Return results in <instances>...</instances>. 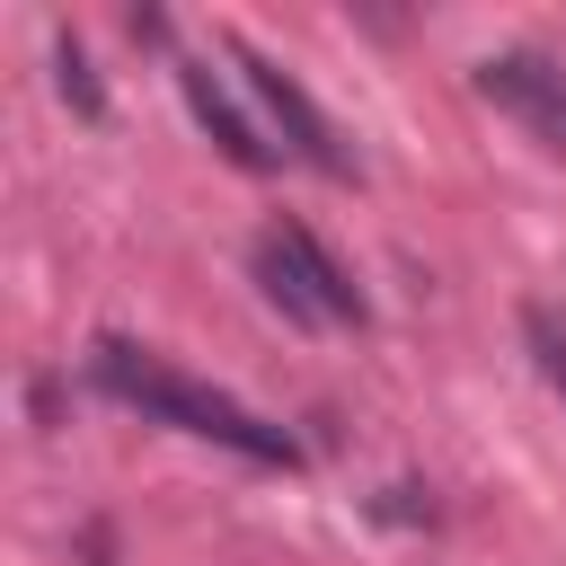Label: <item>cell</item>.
Masks as SVG:
<instances>
[{"label": "cell", "instance_id": "obj_7", "mask_svg": "<svg viewBox=\"0 0 566 566\" xmlns=\"http://www.w3.org/2000/svg\"><path fill=\"white\" fill-rule=\"evenodd\" d=\"M522 345H531V371L566 398V310H548V301H522Z\"/></svg>", "mask_w": 566, "mask_h": 566}, {"label": "cell", "instance_id": "obj_4", "mask_svg": "<svg viewBox=\"0 0 566 566\" xmlns=\"http://www.w3.org/2000/svg\"><path fill=\"white\" fill-rule=\"evenodd\" d=\"M469 80H478V97L504 106L548 159H566V62H557V53H539V44H504V53H486Z\"/></svg>", "mask_w": 566, "mask_h": 566}, {"label": "cell", "instance_id": "obj_8", "mask_svg": "<svg viewBox=\"0 0 566 566\" xmlns=\"http://www.w3.org/2000/svg\"><path fill=\"white\" fill-rule=\"evenodd\" d=\"M124 27H133V44H168V18H159V9H133Z\"/></svg>", "mask_w": 566, "mask_h": 566}, {"label": "cell", "instance_id": "obj_3", "mask_svg": "<svg viewBox=\"0 0 566 566\" xmlns=\"http://www.w3.org/2000/svg\"><path fill=\"white\" fill-rule=\"evenodd\" d=\"M221 53L239 62V80H248V97L265 106V124L283 133V150H292L301 168H318V177H336V186H345V177H354V150H345V142H336V124L318 115V97H310L274 53H256L248 35H221Z\"/></svg>", "mask_w": 566, "mask_h": 566}, {"label": "cell", "instance_id": "obj_2", "mask_svg": "<svg viewBox=\"0 0 566 566\" xmlns=\"http://www.w3.org/2000/svg\"><path fill=\"white\" fill-rule=\"evenodd\" d=\"M248 265H256L265 301H274L292 327H363V318H371L363 283L345 274V256H336L310 221H265V230L248 239Z\"/></svg>", "mask_w": 566, "mask_h": 566}, {"label": "cell", "instance_id": "obj_5", "mask_svg": "<svg viewBox=\"0 0 566 566\" xmlns=\"http://www.w3.org/2000/svg\"><path fill=\"white\" fill-rule=\"evenodd\" d=\"M177 88H186V115H195V124H203V133H212V142H221L248 177H256V168H274V142H265V133L230 106V88H221L212 53H177Z\"/></svg>", "mask_w": 566, "mask_h": 566}, {"label": "cell", "instance_id": "obj_6", "mask_svg": "<svg viewBox=\"0 0 566 566\" xmlns=\"http://www.w3.org/2000/svg\"><path fill=\"white\" fill-rule=\"evenodd\" d=\"M53 88H62V106H71L80 124H106V80H97V62H88L80 35L53 44Z\"/></svg>", "mask_w": 566, "mask_h": 566}, {"label": "cell", "instance_id": "obj_1", "mask_svg": "<svg viewBox=\"0 0 566 566\" xmlns=\"http://www.w3.org/2000/svg\"><path fill=\"white\" fill-rule=\"evenodd\" d=\"M88 380H97L115 407H142L150 424H177V433H195V442H221V451H239V460H256V469H301V442H292L274 416L239 407L230 389L177 371L168 354L133 345V336H97V345H88Z\"/></svg>", "mask_w": 566, "mask_h": 566}]
</instances>
